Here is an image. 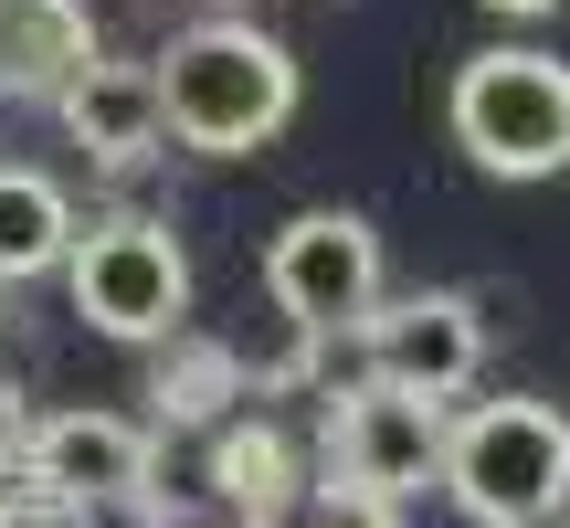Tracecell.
Here are the masks:
<instances>
[{"instance_id":"6da1fadb","label":"cell","mask_w":570,"mask_h":528,"mask_svg":"<svg viewBox=\"0 0 570 528\" xmlns=\"http://www.w3.org/2000/svg\"><path fill=\"white\" fill-rule=\"evenodd\" d=\"M148 63H159V117H169V138H180L190 159H254V148H275L285 127H296V96H306L296 53H285L254 11L190 21V32H169V53H148Z\"/></svg>"},{"instance_id":"7a4b0ae2","label":"cell","mask_w":570,"mask_h":528,"mask_svg":"<svg viewBox=\"0 0 570 528\" xmlns=\"http://www.w3.org/2000/svg\"><path fill=\"white\" fill-rule=\"evenodd\" d=\"M475 528H560L570 518V412L539 391H497L444 423V476Z\"/></svg>"},{"instance_id":"3957f363","label":"cell","mask_w":570,"mask_h":528,"mask_svg":"<svg viewBox=\"0 0 570 528\" xmlns=\"http://www.w3.org/2000/svg\"><path fill=\"white\" fill-rule=\"evenodd\" d=\"M444 127L487 180H560L570 169V63L539 42H487L454 63Z\"/></svg>"},{"instance_id":"277c9868","label":"cell","mask_w":570,"mask_h":528,"mask_svg":"<svg viewBox=\"0 0 570 528\" xmlns=\"http://www.w3.org/2000/svg\"><path fill=\"white\" fill-rule=\"evenodd\" d=\"M63 296H75V317L96 327V339L159 349V339L190 327V254H180V233H169L159 212H106V223H85L75 254H63Z\"/></svg>"},{"instance_id":"5b68a950","label":"cell","mask_w":570,"mask_h":528,"mask_svg":"<svg viewBox=\"0 0 570 528\" xmlns=\"http://www.w3.org/2000/svg\"><path fill=\"white\" fill-rule=\"evenodd\" d=\"M444 402H412L391 381H348L327 402V476L317 497H360V508H412L444 476Z\"/></svg>"},{"instance_id":"8992f818","label":"cell","mask_w":570,"mask_h":528,"mask_svg":"<svg viewBox=\"0 0 570 528\" xmlns=\"http://www.w3.org/2000/svg\"><path fill=\"white\" fill-rule=\"evenodd\" d=\"M348 339H360V381H391L412 402L454 412L475 391V370H487V296H465V285H402Z\"/></svg>"},{"instance_id":"52a82bcc","label":"cell","mask_w":570,"mask_h":528,"mask_svg":"<svg viewBox=\"0 0 570 528\" xmlns=\"http://www.w3.org/2000/svg\"><path fill=\"white\" fill-rule=\"evenodd\" d=\"M381 296H391V285H381V233H370L360 212H296V223H275V244H265V306L285 327L348 339Z\"/></svg>"},{"instance_id":"ba28073f","label":"cell","mask_w":570,"mask_h":528,"mask_svg":"<svg viewBox=\"0 0 570 528\" xmlns=\"http://www.w3.org/2000/svg\"><path fill=\"white\" fill-rule=\"evenodd\" d=\"M148 476H159V433L127 423V412H32V444H21V487L53 497L75 518H106V508H148Z\"/></svg>"},{"instance_id":"9c48e42d","label":"cell","mask_w":570,"mask_h":528,"mask_svg":"<svg viewBox=\"0 0 570 528\" xmlns=\"http://www.w3.org/2000/svg\"><path fill=\"white\" fill-rule=\"evenodd\" d=\"M53 117H63V138H75L96 169H138V159H159V148H169L159 63H138V53H96V63L53 96Z\"/></svg>"},{"instance_id":"30bf717a","label":"cell","mask_w":570,"mask_h":528,"mask_svg":"<svg viewBox=\"0 0 570 528\" xmlns=\"http://www.w3.org/2000/svg\"><path fill=\"white\" fill-rule=\"evenodd\" d=\"M212 497L233 508V528H285V508L306 497L296 433L265 423V412H233V423L212 433Z\"/></svg>"},{"instance_id":"8fae6325","label":"cell","mask_w":570,"mask_h":528,"mask_svg":"<svg viewBox=\"0 0 570 528\" xmlns=\"http://www.w3.org/2000/svg\"><path fill=\"white\" fill-rule=\"evenodd\" d=\"M96 53L106 42H96V11H85V0H0V96H42L53 106Z\"/></svg>"},{"instance_id":"7c38bea8","label":"cell","mask_w":570,"mask_h":528,"mask_svg":"<svg viewBox=\"0 0 570 528\" xmlns=\"http://www.w3.org/2000/svg\"><path fill=\"white\" fill-rule=\"evenodd\" d=\"M148 402H159V423H169V433H190V423L223 433V423H233V402H254V391H244V349H233V339H202V327L159 339Z\"/></svg>"},{"instance_id":"4fadbf2b","label":"cell","mask_w":570,"mask_h":528,"mask_svg":"<svg viewBox=\"0 0 570 528\" xmlns=\"http://www.w3.org/2000/svg\"><path fill=\"white\" fill-rule=\"evenodd\" d=\"M75 202H63L53 169H0V285H32V275H63V254H75Z\"/></svg>"},{"instance_id":"5bb4252c","label":"cell","mask_w":570,"mask_h":528,"mask_svg":"<svg viewBox=\"0 0 570 528\" xmlns=\"http://www.w3.org/2000/svg\"><path fill=\"white\" fill-rule=\"evenodd\" d=\"M21 444H32V402H21V381L0 370V487L21 476Z\"/></svg>"},{"instance_id":"9a60e30c","label":"cell","mask_w":570,"mask_h":528,"mask_svg":"<svg viewBox=\"0 0 570 528\" xmlns=\"http://www.w3.org/2000/svg\"><path fill=\"white\" fill-rule=\"evenodd\" d=\"M0 528H85V518L53 508V497H32V487H0Z\"/></svg>"},{"instance_id":"2e32d148","label":"cell","mask_w":570,"mask_h":528,"mask_svg":"<svg viewBox=\"0 0 570 528\" xmlns=\"http://www.w3.org/2000/svg\"><path fill=\"white\" fill-rule=\"evenodd\" d=\"M296 528H391V508H360V497H317Z\"/></svg>"},{"instance_id":"e0dca14e","label":"cell","mask_w":570,"mask_h":528,"mask_svg":"<svg viewBox=\"0 0 570 528\" xmlns=\"http://www.w3.org/2000/svg\"><path fill=\"white\" fill-rule=\"evenodd\" d=\"M487 11H508V21H550L560 0H487Z\"/></svg>"},{"instance_id":"ac0fdd59","label":"cell","mask_w":570,"mask_h":528,"mask_svg":"<svg viewBox=\"0 0 570 528\" xmlns=\"http://www.w3.org/2000/svg\"><path fill=\"white\" fill-rule=\"evenodd\" d=\"M190 11H202V21H212V11H244V0H190Z\"/></svg>"}]
</instances>
